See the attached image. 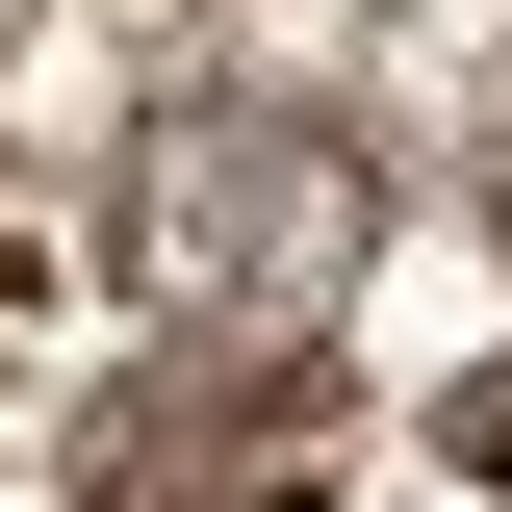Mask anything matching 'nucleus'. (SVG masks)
I'll return each instance as SVG.
<instances>
[{
  "label": "nucleus",
  "mask_w": 512,
  "mask_h": 512,
  "mask_svg": "<svg viewBox=\"0 0 512 512\" xmlns=\"http://www.w3.org/2000/svg\"><path fill=\"white\" fill-rule=\"evenodd\" d=\"M128 231H154V282H205V308H333V282H359V128L180 103L128 154Z\"/></svg>",
  "instance_id": "obj_1"
}]
</instances>
